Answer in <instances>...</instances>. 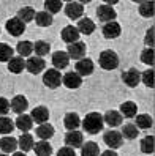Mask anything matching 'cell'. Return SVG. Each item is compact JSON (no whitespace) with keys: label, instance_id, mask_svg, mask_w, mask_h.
<instances>
[{"label":"cell","instance_id":"23","mask_svg":"<svg viewBox=\"0 0 155 156\" xmlns=\"http://www.w3.org/2000/svg\"><path fill=\"white\" fill-rule=\"evenodd\" d=\"M14 126L17 128V129H21V131H30V129H32V126H33V122H32L30 115L19 114V117L16 118Z\"/></svg>","mask_w":155,"mask_h":156},{"label":"cell","instance_id":"6","mask_svg":"<svg viewBox=\"0 0 155 156\" xmlns=\"http://www.w3.org/2000/svg\"><path fill=\"white\" fill-rule=\"evenodd\" d=\"M25 68L32 74H40L46 68V62L43 60V57H29L25 62Z\"/></svg>","mask_w":155,"mask_h":156},{"label":"cell","instance_id":"29","mask_svg":"<svg viewBox=\"0 0 155 156\" xmlns=\"http://www.w3.org/2000/svg\"><path fill=\"white\" fill-rule=\"evenodd\" d=\"M33 21H36V25L40 27H49L52 25V14H49L48 11H38L35 13Z\"/></svg>","mask_w":155,"mask_h":156},{"label":"cell","instance_id":"12","mask_svg":"<svg viewBox=\"0 0 155 156\" xmlns=\"http://www.w3.org/2000/svg\"><path fill=\"white\" fill-rule=\"evenodd\" d=\"M97 16H98L100 21L109 22V21H114V17L117 16V13H116V10L111 5H100L97 8Z\"/></svg>","mask_w":155,"mask_h":156},{"label":"cell","instance_id":"39","mask_svg":"<svg viewBox=\"0 0 155 156\" xmlns=\"http://www.w3.org/2000/svg\"><path fill=\"white\" fill-rule=\"evenodd\" d=\"M44 8L49 14H56L62 10V0H44Z\"/></svg>","mask_w":155,"mask_h":156},{"label":"cell","instance_id":"20","mask_svg":"<svg viewBox=\"0 0 155 156\" xmlns=\"http://www.w3.org/2000/svg\"><path fill=\"white\" fill-rule=\"evenodd\" d=\"M63 125H65V128L68 131H75L78 129V128L81 126V120H79V115L76 112H68L65 115V118H63Z\"/></svg>","mask_w":155,"mask_h":156},{"label":"cell","instance_id":"10","mask_svg":"<svg viewBox=\"0 0 155 156\" xmlns=\"http://www.w3.org/2000/svg\"><path fill=\"white\" fill-rule=\"evenodd\" d=\"M65 144L67 147H71V148H81V145L84 144V136L81 131H68L65 134Z\"/></svg>","mask_w":155,"mask_h":156},{"label":"cell","instance_id":"7","mask_svg":"<svg viewBox=\"0 0 155 156\" xmlns=\"http://www.w3.org/2000/svg\"><path fill=\"white\" fill-rule=\"evenodd\" d=\"M103 36L108 40H114L117 38V36H120L122 33V29H120V24L119 22H116V21H109L103 25Z\"/></svg>","mask_w":155,"mask_h":156},{"label":"cell","instance_id":"19","mask_svg":"<svg viewBox=\"0 0 155 156\" xmlns=\"http://www.w3.org/2000/svg\"><path fill=\"white\" fill-rule=\"evenodd\" d=\"M70 63V57L67 52L63 51H57L52 54V65L56 66V69H60V68H67Z\"/></svg>","mask_w":155,"mask_h":156},{"label":"cell","instance_id":"13","mask_svg":"<svg viewBox=\"0 0 155 156\" xmlns=\"http://www.w3.org/2000/svg\"><path fill=\"white\" fill-rule=\"evenodd\" d=\"M76 73L83 77V76H90L94 73V62L90 60V58H81V60H78V63H76Z\"/></svg>","mask_w":155,"mask_h":156},{"label":"cell","instance_id":"45","mask_svg":"<svg viewBox=\"0 0 155 156\" xmlns=\"http://www.w3.org/2000/svg\"><path fill=\"white\" fill-rule=\"evenodd\" d=\"M144 43L149 46V48H152L153 46V27H150V29L147 30V33H146V40Z\"/></svg>","mask_w":155,"mask_h":156},{"label":"cell","instance_id":"4","mask_svg":"<svg viewBox=\"0 0 155 156\" xmlns=\"http://www.w3.org/2000/svg\"><path fill=\"white\" fill-rule=\"evenodd\" d=\"M43 84L49 87V88H57L60 84H62V74L60 71L52 68V69H48L46 73H44L43 76Z\"/></svg>","mask_w":155,"mask_h":156},{"label":"cell","instance_id":"42","mask_svg":"<svg viewBox=\"0 0 155 156\" xmlns=\"http://www.w3.org/2000/svg\"><path fill=\"white\" fill-rule=\"evenodd\" d=\"M141 80L144 82V85L146 87H150L153 88V69H146L142 74H141Z\"/></svg>","mask_w":155,"mask_h":156},{"label":"cell","instance_id":"34","mask_svg":"<svg viewBox=\"0 0 155 156\" xmlns=\"http://www.w3.org/2000/svg\"><path fill=\"white\" fill-rule=\"evenodd\" d=\"M33 51H35V54H36V57H43V55H48V54H49L51 46H49V43L40 40V41H36V43L33 44Z\"/></svg>","mask_w":155,"mask_h":156},{"label":"cell","instance_id":"37","mask_svg":"<svg viewBox=\"0 0 155 156\" xmlns=\"http://www.w3.org/2000/svg\"><path fill=\"white\" fill-rule=\"evenodd\" d=\"M14 129V123L11 118L5 117H0V134H10Z\"/></svg>","mask_w":155,"mask_h":156},{"label":"cell","instance_id":"38","mask_svg":"<svg viewBox=\"0 0 155 156\" xmlns=\"http://www.w3.org/2000/svg\"><path fill=\"white\" fill-rule=\"evenodd\" d=\"M153 136H146L144 139L141 140V151L142 153H147V154H152L153 150H155V145H153Z\"/></svg>","mask_w":155,"mask_h":156},{"label":"cell","instance_id":"28","mask_svg":"<svg viewBox=\"0 0 155 156\" xmlns=\"http://www.w3.org/2000/svg\"><path fill=\"white\" fill-rule=\"evenodd\" d=\"M36 136L40 137L41 140H48L54 136V126L49 125V123H43L36 128Z\"/></svg>","mask_w":155,"mask_h":156},{"label":"cell","instance_id":"25","mask_svg":"<svg viewBox=\"0 0 155 156\" xmlns=\"http://www.w3.org/2000/svg\"><path fill=\"white\" fill-rule=\"evenodd\" d=\"M76 29H78V32H79V33L92 35V33H94V30H95V24H94V21H90L89 17H83V19H79Z\"/></svg>","mask_w":155,"mask_h":156},{"label":"cell","instance_id":"5","mask_svg":"<svg viewBox=\"0 0 155 156\" xmlns=\"http://www.w3.org/2000/svg\"><path fill=\"white\" fill-rule=\"evenodd\" d=\"M122 80H124L125 85L135 88V87H138V84L141 82V73L136 68H130L128 71L122 73Z\"/></svg>","mask_w":155,"mask_h":156},{"label":"cell","instance_id":"46","mask_svg":"<svg viewBox=\"0 0 155 156\" xmlns=\"http://www.w3.org/2000/svg\"><path fill=\"white\" fill-rule=\"evenodd\" d=\"M101 156H119V154H117L114 150H111V148H109V150L103 151V153H101Z\"/></svg>","mask_w":155,"mask_h":156},{"label":"cell","instance_id":"26","mask_svg":"<svg viewBox=\"0 0 155 156\" xmlns=\"http://www.w3.org/2000/svg\"><path fill=\"white\" fill-rule=\"evenodd\" d=\"M0 148H2L3 153H13L17 148V140L14 139V137L6 136V137H3V139H0Z\"/></svg>","mask_w":155,"mask_h":156},{"label":"cell","instance_id":"52","mask_svg":"<svg viewBox=\"0 0 155 156\" xmlns=\"http://www.w3.org/2000/svg\"><path fill=\"white\" fill-rule=\"evenodd\" d=\"M63 2H73V0H63Z\"/></svg>","mask_w":155,"mask_h":156},{"label":"cell","instance_id":"2","mask_svg":"<svg viewBox=\"0 0 155 156\" xmlns=\"http://www.w3.org/2000/svg\"><path fill=\"white\" fill-rule=\"evenodd\" d=\"M98 63L103 69L111 71V69H116L117 66H119V57H117V54L114 51L106 49V51H103L101 54H100Z\"/></svg>","mask_w":155,"mask_h":156},{"label":"cell","instance_id":"33","mask_svg":"<svg viewBox=\"0 0 155 156\" xmlns=\"http://www.w3.org/2000/svg\"><path fill=\"white\" fill-rule=\"evenodd\" d=\"M138 128H136L133 123H127L124 128H122V137H125V139H130V140H133V139H136L138 137Z\"/></svg>","mask_w":155,"mask_h":156},{"label":"cell","instance_id":"41","mask_svg":"<svg viewBox=\"0 0 155 156\" xmlns=\"http://www.w3.org/2000/svg\"><path fill=\"white\" fill-rule=\"evenodd\" d=\"M141 62L149 66H153V49L152 48H146L141 52Z\"/></svg>","mask_w":155,"mask_h":156},{"label":"cell","instance_id":"27","mask_svg":"<svg viewBox=\"0 0 155 156\" xmlns=\"http://www.w3.org/2000/svg\"><path fill=\"white\" fill-rule=\"evenodd\" d=\"M33 151L36 153V156H51L52 154V147L46 140H40V142L33 144Z\"/></svg>","mask_w":155,"mask_h":156},{"label":"cell","instance_id":"31","mask_svg":"<svg viewBox=\"0 0 155 156\" xmlns=\"http://www.w3.org/2000/svg\"><path fill=\"white\" fill-rule=\"evenodd\" d=\"M136 120V128H139V129H150L152 125H153V120H152V117L147 115V114H141L135 118Z\"/></svg>","mask_w":155,"mask_h":156},{"label":"cell","instance_id":"14","mask_svg":"<svg viewBox=\"0 0 155 156\" xmlns=\"http://www.w3.org/2000/svg\"><path fill=\"white\" fill-rule=\"evenodd\" d=\"M83 13H84V6L79 2H68V5L65 6V14L73 21L79 19V17L83 16Z\"/></svg>","mask_w":155,"mask_h":156},{"label":"cell","instance_id":"24","mask_svg":"<svg viewBox=\"0 0 155 156\" xmlns=\"http://www.w3.org/2000/svg\"><path fill=\"white\" fill-rule=\"evenodd\" d=\"M138 114V107L133 101H125V103L120 104V115L127 117V118H133Z\"/></svg>","mask_w":155,"mask_h":156},{"label":"cell","instance_id":"21","mask_svg":"<svg viewBox=\"0 0 155 156\" xmlns=\"http://www.w3.org/2000/svg\"><path fill=\"white\" fill-rule=\"evenodd\" d=\"M25 68V62L22 57H11L10 60H8V71L10 73H14V74H19V73H22Z\"/></svg>","mask_w":155,"mask_h":156},{"label":"cell","instance_id":"22","mask_svg":"<svg viewBox=\"0 0 155 156\" xmlns=\"http://www.w3.org/2000/svg\"><path fill=\"white\" fill-rule=\"evenodd\" d=\"M33 137L29 134V133H24L19 139H17V147L22 150V153H27V151H30L33 150Z\"/></svg>","mask_w":155,"mask_h":156},{"label":"cell","instance_id":"36","mask_svg":"<svg viewBox=\"0 0 155 156\" xmlns=\"http://www.w3.org/2000/svg\"><path fill=\"white\" fill-rule=\"evenodd\" d=\"M16 51H17L19 55L27 57V55H30V54L33 52V44H32V41H21V43H17Z\"/></svg>","mask_w":155,"mask_h":156},{"label":"cell","instance_id":"35","mask_svg":"<svg viewBox=\"0 0 155 156\" xmlns=\"http://www.w3.org/2000/svg\"><path fill=\"white\" fill-rule=\"evenodd\" d=\"M139 14L142 17L153 16V0H144L142 3H139Z\"/></svg>","mask_w":155,"mask_h":156},{"label":"cell","instance_id":"32","mask_svg":"<svg viewBox=\"0 0 155 156\" xmlns=\"http://www.w3.org/2000/svg\"><path fill=\"white\" fill-rule=\"evenodd\" d=\"M17 19H21L24 24H27V22H30V21H33V17H35V10L32 6H24V8H21L19 11H17Z\"/></svg>","mask_w":155,"mask_h":156},{"label":"cell","instance_id":"50","mask_svg":"<svg viewBox=\"0 0 155 156\" xmlns=\"http://www.w3.org/2000/svg\"><path fill=\"white\" fill-rule=\"evenodd\" d=\"M131 2H135V3H142L144 0H131Z\"/></svg>","mask_w":155,"mask_h":156},{"label":"cell","instance_id":"47","mask_svg":"<svg viewBox=\"0 0 155 156\" xmlns=\"http://www.w3.org/2000/svg\"><path fill=\"white\" fill-rule=\"evenodd\" d=\"M103 2H105L106 5H116L117 2H119V0H103Z\"/></svg>","mask_w":155,"mask_h":156},{"label":"cell","instance_id":"3","mask_svg":"<svg viewBox=\"0 0 155 156\" xmlns=\"http://www.w3.org/2000/svg\"><path fill=\"white\" fill-rule=\"evenodd\" d=\"M103 140H105V144H106L111 150H117V148H120V147H122L124 137H122V134H120L119 131L111 129V131H106V133H105Z\"/></svg>","mask_w":155,"mask_h":156},{"label":"cell","instance_id":"49","mask_svg":"<svg viewBox=\"0 0 155 156\" xmlns=\"http://www.w3.org/2000/svg\"><path fill=\"white\" fill-rule=\"evenodd\" d=\"M79 3H89V2H92V0H78Z\"/></svg>","mask_w":155,"mask_h":156},{"label":"cell","instance_id":"51","mask_svg":"<svg viewBox=\"0 0 155 156\" xmlns=\"http://www.w3.org/2000/svg\"><path fill=\"white\" fill-rule=\"evenodd\" d=\"M0 156H6V153H0Z\"/></svg>","mask_w":155,"mask_h":156},{"label":"cell","instance_id":"48","mask_svg":"<svg viewBox=\"0 0 155 156\" xmlns=\"http://www.w3.org/2000/svg\"><path fill=\"white\" fill-rule=\"evenodd\" d=\"M13 156H27L25 153H22V151H17V153H14Z\"/></svg>","mask_w":155,"mask_h":156},{"label":"cell","instance_id":"44","mask_svg":"<svg viewBox=\"0 0 155 156\" xmlns=\"http://www.w3.org/2000/svg\"><path fill=\"white\" fill-rule=\"evenodd\" d=\"M57 156H76V153L75 148H71V147H62L57 151Z\"/></svg>","mask_w":155,"mask_h":156},{"label":"cell","instance_id":"18","mask_svg":"<svg viewBox=\"0 0 155 156\" xmlns=\"http://www.w3.org/2000/svg\"><path fill=\"white\" fill-rule=\"evenodd\" d=\"M122 120H124V117L120 115V112H117V111H108V112L103 115V122H105L108 126H111V128L120 126V125H122Z\"/></svg>","mask_w":155,"mask_h":156},{"label":"cell","instance_id":"16","mask_svg":"<svg viewBox=\"0 0 155 156\" xmlns=\"http://www.w3.org/2000/svg\"><path fill=\"white\" fill-rule=\"evenodd\" d=\"M27 107H29V101H27V98L22 96V95L14 96L13 101L10 103V109H11L13 112H16L17 115H19V114H24V111H25Z\"/></svg>","mask_w":155,"mask_h":156},{"label":"cell","instance_id":"30","mask_svg":"<svg viewBox=\"0 0 155 156\" xmlns=\"http://www.w3.org/2000/svg\"><path fill=\"white\" fill-rule=\"evenodd\" d=\"M81 156H100V148L95 142H87L81 145Z\"/></svg>","mask_w":155,"mask_h":156},{"label":"cell","instance_id":"40","mask_svg":"<svg viewBox=\"0 0 155 156\" xmlns=\"http://www.w3.org/2000/svg\"><path fill=\"white\" fill-rule=\"evenodd\" d=\"M14 54V49L5 43H0V62H8Z\"/></svg>","mask_w":155,"mask_h":156},{"label":"cell","instance_id":"17","mask_svg":"<svg viewBox=\"0 0 155 156\" xmlns=\"http://www.w3.org/2000/svg\"><path fill=\"white\" fill-rule=\"evenodd\" d=\"M62 40L65 41V43H68V44H71V43H76L78 40H79V32H78V29L75 25H67L65 29L62 30Z\"/></svg>","mask_w":155,"mask_h":156},{"label":"cell","instance_id":"15","mask_svg":"<svg viewBox=\"0 0 155 156\" xmlns=\"http://www.w3.org/2000/svg\"><path fill=\"white\" fill-rule=\"evenodd\" d=\"M30 118L32 122H36L38 125H43V123H48V118H49V111L44 106H36L32 114H30Z\"/></svg>","mask_w":155,"mask_h":156},{"label":"cell","instance_id":"43","mask_svg":"<svg viewBox=\"0 0 155 156\" xmlns=\"http://www.w3.org/2000/svg\"><path fill=\"white\" fill-rule=\"evenodd\" d=\"M8 112H10V101L0 96V117H5Z\"/></svg>","mask_w":155,"mask_h":156},{"label":"cell","instance_id":"1","mask_svg":"<svg viewBox=\"0 0 155 156\" xmlns=\"http://www.w3.org/2000/svg\"><path fill=\"white\" fill-rule=\"evenodd\" d=\"M83 129L87 131L89 134H97L103 129V115H100L98 112H90L86 115V118L83 120Z\"/></svg>","mask_w":155,"mask_h":156},{"label":"cell","instance_id":"8","mask_svg":"<svg viewBox=\"0 0 155 156\" xmlns=\"http://www.w3.org/2000/svg\"><path fill=\"white\" fill-rule=\"evenodd\" d=\"M68 57L70 58H75V60H81V58H84L86 55V44L83 41H76V43H71L68 44Z\"/></svg>","mask_w":155,"mask_h":156},{"label":"cell","instance_id":"9","mask_svg":"<svg viewBox=\"0 0 155 156\" xmlns=\"http://www.w3.org/2000/svg\"><path fill=\"white\" fill-rule=\"evenodd\" d=\"M62 84L67 88H79L83 84V77H81L76 71H68L67 74H63Z\"/></svg>","mask_w":155,"mask_h":156},{"label":"cell","instance_id":"11","mask_svg":"<svg viewBox=\"0 0 155 156\" xmlns=\"http://www.w3.org/2000/svg\"><path fill=\"white\" fill-rule=\"evenodd\" d=\"M6 30L11 36H21L25 30V24L17 17H13V19L6 21Z\"/></svg>","mask_w":155,"mask_h":156}]
</instances>
